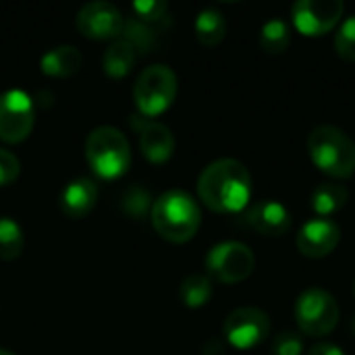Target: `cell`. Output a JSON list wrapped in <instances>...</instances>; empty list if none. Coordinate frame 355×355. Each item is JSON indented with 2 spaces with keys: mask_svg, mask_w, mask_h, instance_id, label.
Segmentation results:
<instances>
[{
  "mask_svg": "<svg viewBox=\"0 0 355 355\" xmlns=\"http://www.w3.org/2000/svg\"><path fill=\"white\" fill-rule=\"evenodd\" d=\"M245 223L266 237H281L291 229V212L277 200H262L248 208Z\"/></svg>",
  "mask_w": 355,
  "mask_h": 355,
  "instance_id": "13",
  "label": "cell"
},
{
  "mask_svg": "<svg viewBox=\"0 0 355 355\" xmlns=\"http://www.w3.org/2000/svg\"><path fill=\"white\" fill-rule=\"evenodd\" d=\"M121 37L127 40L137 50V54H146V52H152V48L156 46L158 33L154 25H148L139 19H131V21H125Z\"/></svg>",
  "mask_w": 355,
  "mask_h": 355,
  "instance_id": "23",
  "label": "cell"
},
{
  "mask_svg": "<svg viewBox=\"0 0 355 355\" xmlns=\"http://www.w3.org/2000/svg\"><path fill=\"white\" fill-rule=\"evenodd\" d=\"M343 10L345 4L341 0H300L291 8V21L300 33L318 37L341 23Z\"/></svg>",
  "mask_w": 355,
  "mask_h": 355,
  "instance_id": "10",
  "label": "cell"
},
{
  "mask_svg": "<svg viewBox=\"0 0 355 355\" xmlns=\"http://www.w3.org/2000/svg\"><path fill=\"white\" fill-rule=\"evenodd\" d=\"M341 241V227L331 218H312L297 233V250L308 258H324Z\"/></svg>",
  "mask_w": 355,
  "mask_h": 355,
  "instance_id": "12",
  "label": "cell"
},
{
  "mask_svg": "<svg viewBox=\"0 0 355 355\" xmlns=\"http://www.w3.org/2000/svg\"><path fill=\"white\" fill-rule=\"evenodd\" d=\"M223 333L229 345H233L235 349L248 352L266 341V337L270 335V318L260 308L243 306V308L233 310L227 316L223 324Z\"/></svg>",
  "mask_w": 355,
  "mask_h": 355,
  "instance_id": "9",
  "label": "cell"
},
{
  "mask_svg": "<svg viewBox=\"0 0 355 355\" xmlns=\"http://www.w3.org/2000/svg\"><path fill=\"white\" fill-rule=\"evenodd\" d=\"M335 50L341 58L345 60H355V15L347 17L337 35H335Z\"/></svg>",
  "mask_w": 355,
  "mask_h": 355,
  "instance_id": "25",
  "label": "cell"
},
{
  "mask_svg": "<svg viewBox=\"0 0 355 355\" xmlns=\"http://www.w3.org/2000/svg\"><path fill=\"white\" fill-rule=\"evenodd\" d=\"M177 98V75L166 64L146 67L133 83V100L137 112L146 119L162 114Z\"/></svg>",
  "mask_w": 355,
  "mask_h": 355,
  "instance_id": "5",
  "label": "cell"
},
{
  "mask_svg": "<svg viewBox=\"0 0 355 355\" xmlns=\"http://www.w3.org/2000/svg\"><path fill=\"white\" fill-rule=\"evenodd\" d=\"M25 237L21 225L8 216H0V260L10 262L21 256Z\"/></svg>",
  "mask_w": 355,
  "mask_h": 355,
  "instance_id": "22",
  "label": "cell"
},
{
  "mask_svg": "<svg viewBox=\"0 0 355 355\" xmlns=\"http://www.w3.org/2000/svg\"><path fill=\"white\" fill-rule=\"evenodd\" d=\"M35 123V106L25 89L12 87L0 94V139L23 141Z\"/></svg>",
  "mask_w": 355,
  "mask_h": 355,
  "instance_id": "8",
  "label": "cell"
},
{
  "mask_svg": "<svg viewBox=\"0 0 355 355\" xmlns=\"http://www.w3.org/2000/svg\"><path fill=\"white\" fill-rule=\"evenodd\" d=\"M133 12L137 15L135 19H139L148 25H158L168 17V2H164V0H137V2H133Z\"/></svg>",
  "mask_w": 355,
  "mask_h": 355,
  "instance_id": "24",
  "label": "cell"
},
{
  "mask_svg": "<svg viewBox=\"0 0 355 355\" xmlns=\"http://www.w3.org/2000/svg\"><path fill=\"white\" fill-rule=\"evenodd\" d=\"M137 50L123 37H116L104 52V58H102V64H104V71L106 75L110 77H125L133 64L137 62Z\"/></svg>",
  "mask_w": 355,
  "mask_h": 355,
  "instance_id": "18",
  "label": "cell"
},
{
  "mask_svg": "<svg viewBox=\"0 0 355 355\" xmlns=\"http://www.w3.org/2000/svg\"><path fill=\"white\" fill-rule=\"evenodd\" d=\"M150 218L156 233L173 243L189 241L202 225L198 202L183 189H168L160 193L152 204Z\"/></svg>",
  "mask_w": 355,
  "mask_h": 355,
  "instance_id": "2",
  "label": "cell"
},
{
  "mask_svg": "<svg viewBox=\"0 0 355 355\" xmlns=\"http://www.w3.org/2000/svg\"><path fill=\"white\" fill-rule=\"evenodd\" d=\"M85 158L98 177L119 179L131 164V146L123 131L110 125H102L87 135Z\"/></svg>",
  "mask_w": 355,
  "mask_h": 355,
  "instance_id": "4",
  "label": "cell"
},
{
  "mask_svg": "<svg viewBox=\"0 0 355 355\" xmlns=\"http://www.w3.org/2000/svg\"><path fill=\"white\" fill-rule=\"evenodd\" d=\"M295 322L308 337H324L339 322V304L324 289H308L295 302Z\"/></svg>",
  "mask_w": 355,
  "mask_h": 355,
  "instance_id": "6",
  "label": "cell"
},
{
  "mask_svg": "<svg viewBox=\"0 0 355 355\" xmlns=\"http://www.w3.org/2000/svg\"><path fill=\"white\" fill-rule=\"evenodd\" d=\"M308 355H345L343 354V349L341 347H337V345H333V343H318V345H314Z\"/></svg>",
  "mask_w": 355,
  "mask_h": 355,
  "instance_id": "29",
  "label": "cell"
},
{
  "mask_svg": "<svg viewBox=\"0 0 355 355\" xmlns=\"http://www.w3.org/2000/svg\"><path fill=\"white\" fill-rule=\"evenodd\" d=\"M352 291H354V297H355V281H354V289H352Z\"/></svg>",
  "mask_w": 355,
  "mask_h": 355,
  "instance_id": "31",
  "label": "cell"
},
{
  "mask_svg": "<svg viewBox=\"0 0 355 355\" xmlns=\"http://www.w3.org/2000/svg\"><path fill=\"white\" fill-rule=\"evenodd\" d=\"M123 25L125 17L121 8L108 0H92L77 10V29L92 40L119 37Z\"/></svg>",
  "mask_w": 355,
  "mask_h": 355,
  "instance_id": "11",
  "label": "cell"
},
{
  "mask_svg": "<svg viewBox=\"0 0 355 355\" xmlns=\"http://www.w3.org/2000/svg\"><path fill=\"white\" fill-rule=\"evenodd\" d=\"M291 44V29L285 19H270L260 29V48L270 54L279 56L283 54Z\"/></svg>",
  "mask_w": 355,
  "mask_h": 355,
  "instance_id": "20",
  "label": "cell"
},
{
  "mask_svg": "<svg viewBox=\"0 0 355 355\" xmlns=\"http://www.w3.org/2000/svg\"><path fill=\"white\" fill-rule=\"evenodd\" d=\"M254 266H256V256L241 241L216 243L206 254V270L210 272L212 279L227 285L245 281L254 272Z\"/></svg>",
  "mask_w": 355,
  "mask_h": 355,
  "instance_id": "7",
  "label": "cell"
},
{
  "mask_svg": "<svg viewBox=\"0 0 355 355\" xmlns=\"http://www.w3.org/2000/svg\"><path fill=\"white\" fill-rule=\"evenodd\" d=\"M193 29H196L198 42L212 48V46H218L225 40V35H227V19L216 8H204V10L198 12Z\"/></svg>",
  "mask_w": 355,
  "mask_h": 355,
  "instance_id": "19",
  "label": "cell"
},
{
  "mask_svg": "<svg viewBox=\"0 0 355 355\" xmlns=\"http://www.w3.org/2000/svg\"><path fill=\"white\" fill-rule=\"evenodd\" d=\"M179 297L187 308H202L212 297V279L206 275H189L179 287Z\"/></svg>",
  "mask_w": 355,
  "mask_h": 355,
  "instance_id": "21",
  "label": "cell"
},
{
  "mask_svg": "<svg viewBox=\"0 0 355 355\" xmlns=\"http://www.w3.org/2000/svg\"><path fill=\"white\" fill-rule=\"evenodd\" d=\"M308 154L312 162L335 179H347L355 173L354 139L335 125H318L308 135Z\"/></svg>",
  "mask_w": 355,
  "mask_h": 355,
  "instance_id": "3",
  "label": "cell"
},
{
  "mask_svg": "<svg viewBox=\"0 0 355 355\" xmlns=\"http://www.w3.org/2000/svg\"><path fill=\"white\" fill-rule=\"evenodd\" d=\"M139 129V148L144 152V156L150 160V162H166L173 152H175V137H173V131L162 125V123H156V121H150L144 116L141 123H133Z\"/></svg>",
  "mask_w": 355,
  "mask_h": 355,
  "instance_id": "14",
  "label": "cell"
},
{
  "mask_svg": "<svg viewBox=\"0 0 355 355\" xmlns=\"http://www.w3.org/2000/svg\"><path fill=\"white\" fill-rule=\"evenodd\" d=\"M19 173H21V162H19V158H17L12 152L0 148V187L10 185L12 181H17Z\"/></svg>",
  "mask_w": 355,
  "mask_h": 355,
  "instance_id": "28",
  "label": "cell"
},
{
  "mask_svg": "<svg viewBox=\"0 0 355 355\" xmlns=\"http://www.w3.org/2000/svg\"><path fill=\"white\" fill-rule=\"evenodd\" d=\"M304 354V339L297 333L283 331L275 337L272 355H302Z\"/></svg>",
  "mask_w": 355,
  "mask_h": 355,
  "instance_id": "27",
  "label": "cell"
},
{
  "mask_svg": "<svg viewBox=\"0 0 355 355\" xmlns=\"http://www.w3.org/2000/svg\"><path fill=\"white\" fill-rule=\"evenodd\" d=\"M0 355H12V354H10L8 349H2V347H0Z\"/></svg>",
  "mask_w": 355,
  "mask_h": 355,
  "instance_id": "30",
  "label": "cell"
},
{
  "mask_svg": "<svg viewBox=\"0 0 355 355\" xmlns=\"http://www.w3.org/2000/svg\"><path fill=\"white\" fill-rule=\"evenodd\" d=\"M96 200H98L96 183L87 177H79L62 187L60 210L71 218H81L96 206Z\"/></svg>",
  "mask_w": 355,
  "mask_h": 355,
  "instance_id": "15",
  "label": "cell"
},
{
  "mask_svg": "<svg viewBox=\"0 0 355 355\" xmlns=\"http://www.w3.org/2000/svg\"><path fill=\"white\" fill-rule=\"evenodd\" d=\"M83 64V56L77 46L60 44L44 52L40 67L50 77H71L75 75Z\"/></svg>",
  "mask_w": 355,
  "mask_h": 355,
  "instance_id": "16",
  "label": "cell"
},
{
  "mask_svg": "<svg viewBox=\"0 0 355 355\" xmlns=\"http://www.w3.org/2000/svg\"><path fill=\"white\" fill-rule=\"evenodd\" d=\"M200 200L214 212L237 214L250 206L252 177L243 162L220 158L210 162L198 179Z\"/></svg>",
  "mask_w": 355,
  "mask_h": 355,
  "instance_id": "1",
  "label": "cell"
},
{
  "mask_svg": "<svg viewBox=\"0 0 355 355\" xmlns=\"http://www.w3.org/2000/svg\"><path fill=\"white\" fill-rule=\"evenodd\" d=\"M152 204H154V202H152L150 193H148L144 187H131V189L127 191V196L123 198V208H125V212L131 214V216H135V218L146 216V212L152 210Z\"/></svg>",
  "mask_w": 355,
  "mask_h": 355,
  "instance_id": "26",
  "label": "cell"
},
{
  "mask_svg": "<svg viewBox=\"0 0 355 355\" xmlns=\"http://www.w3.org/2000/svg\"><path fill=\"white\" fill-rule=\"evenodd\" d=\"M349 200V191L345 185L341 183H320L310 198V206L312 212L318 218H329L333 214H337L339 210H343V206Z\"/></svg>",
  "mask_w": 355,
  "mask_h": 355,
  "instance_id": "17",
  "label": "cell"
}]
</instances>
